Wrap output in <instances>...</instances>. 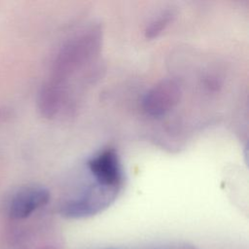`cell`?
Instances as JSON below:
<instances>
[{
	"instance_id": "1",
	"label": "cell",
	"mask_w": 249,
	"mask_h": 249,
	"mask_svg": "<svg viewBox=\"0 0 249 249\" xmlns=\"http://www.w3.org/2000/svg\"><path fill=\"white\" fill-rule=\"evenodd\" d=\"M101 42L102 34L96 26L86 28L70 38L62 45L53 58L49 82L65 89L68 77L81 71L96 58L100 52Z\"/></svg>"
},
{
	"instance_id": "2",
	"label": "cell",
	"mask_w": 249,
	"mask_h": 249,
	"mask_svg": "<svg viewBox=\"0 0 249 249\" xmlns=\"http://www.w3.org/2000/svg\"><path fill=\"white\" fill-rule=\"evenodd\" d=\"M121 190L92 183L78 196L65 201L60 207V214L67 219H86L107 209L117 199Z\"/></svg>"
},
{
	"instance_id": "3",
	"label": "cell",
	"mask_w": 249,
	"mask_h": 249,
	"mask_svg": "<svg viewBox=\"0 0 249 249\" xmlns=\"http://www.w3.org/2000/svg\"><path fill=\"white\" fill-rule=\"evenodd\" d=\"M182 86L176 79L158 82L142 97V110L150 117L160 118L169 113L180 102Z\"/></svg>"
},
{
	"instance_id": "4",
	"label": "cell",
	"mask_w": 249,
	"mask_h": 249,
	"mask_svg": "<svg viewBox=\"0 0 249 249\" xmlns=\"http://www.w3.org/2000/svg\"><path fill=\"white\" fill-rule=\"evenodd\" d=\"M86 165L95 183L122 190L124 176L115 149L105 148L97 152L88 160Z\"/></svg>"
},
{
	"instance_id": "5",
	"label": "cell",
	"mask_w": 249,
	"mask_h": 249,
	"mask_svg": "<svg viewBox=\"0 0 249 249\" xmlns=\"http://www.w3.org/2000/svg\"><path fill=\"white\" fill-rule=\"evenodd\" d=\"M51 194L48 189L29 185L18 189L10 198L8 215L13 220H23L48 204Z\"/></svg>"
},
{
	"instance_id": "6",
	"label": "cell",
	"mask_w": 249,
	"mask_h": 249,
	"mask_svg": "<svg viewBox=\"0 0 249 249\" xmlns=\"http://www.w3.org/2000/svg\"><path fill=\"white\" fill-rule=\"evenodd\" d=\"M175 14L172 10H165L158 15L146 27L145 37L149 40L157 38L172 21Z\"/></svg>"
}]
</instances>
